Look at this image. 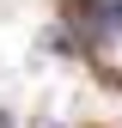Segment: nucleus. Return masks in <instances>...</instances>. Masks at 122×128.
<instances>
[{
    "mask_svg": "<svg viewBox=\"0 0 122 128\" xmlns=\"http://www.w3.org/2000/svg\"><path fill=\"white\" fill-rule=\"evenodd\" d=\"M73 30H80L86 55L122 86V0H73Z\"/></svg>",
    "mask_w": 122,
    "mask_h": 128,
    "instance_id": "f257e3e1",
    "label": "nucleus"
}]
</instances>
